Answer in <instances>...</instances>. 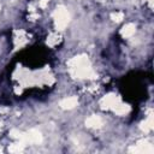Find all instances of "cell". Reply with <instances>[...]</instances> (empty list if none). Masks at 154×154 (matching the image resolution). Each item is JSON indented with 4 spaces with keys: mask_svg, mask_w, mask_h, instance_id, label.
I'll return each mask as SVG.
<instances>
[{
    "mask_svg": "<svg viewBox=\"0 0 154 154\" xmlns=\"http://www.w3.org/2000/svg\"><path fill=\"white\" fill-rule=\"evenodd\" d=\"M111 18L114 22H122L124 19V13L123 12H114V13L111 14Z\"/></svg>",
    "mask_w": 154,
    "mask_h": 154,
    "instance_id": "11",
    "label": "cell"
},
{
    "mask_svg": "<svg viewBox=\"0 0 154 154\" xmlns=\"http://www.w3.org/2000/svg\"><path fill=\"white\" fill-rule=\"evenodd\" d=\"M59 42H60V36L58 34H51L49 37H48V40H47V43L49 46H55Z\"/></svg>",
    "mask_w": 154,
    "mask_h": 154,
    "instance_id": "9",
    "label": "cell"
},
{
    "mask_svg": "<svg viewBox=\"0 0 154 154\" xmlns=\"http://www.w3.org/2000/svg\"><path fill=\"white\" fill-rule=\"evenodd\" d=\"M23 147H24V143L19 141L18 143L12 144V146L8 148V150H10V152H13V153H18V152H22V150H23Z\"/></svg>",
    "mask_w": 154,
    "mask_h": 154,
    "instance_id": "10",
    "label": "cell"
},
{
    "mask_svg": "<svg viewBox=\"0 0 154 154\" xmlns=\"http://www.w3.org/2000/svg\"><path fill=\"white\" fill-rule=\"evenodd\" d=\"M70 73L73 78H94L95 72L93 71L87 55H77L67 61Z\"/></svg>",
    "mask_w": 154,
    "mask_h": 154,
    "instance_id": "1",
    "label": "cell"
},
{
    "mask_svg": "<svg viewBox=\"0 0 154 154\" xmlns=\"http://www.w3.org/2000/svg\"><path fill=\"white\" fill-rule=\"evenodd\" d=\"M131 152H135V153H153V147L148 141L142 140V141L137 142V144L131 149Z\"/></svg>",
    "mask_w": 154,
    "mask_h": 154,
    "instance_id": "4",
    "label": "cell"
},
{
    "mask_svg": "<svg viewBox=\"0 0 154 154\" xmlns=\"http://www.w3.org/2000/svg\"><path fill=\"white\" fill-rule=\"evenodd\" d=\"M135 31H136V25H135L134 23H128V24H125V25L122 28L120 35H122L123 37H131V36L135 34Z\"/></svg>",
    "mask_w": 154,
    "mask_h": 154,
    "instance_id": "6",
    "label": "cell"
},
{
    "mask_svg": "<svg viewBox=\"0 0 154 154\" xmlns=\"http://www.w3.org/2000/svg\"><path fill=\"white\" fill-rule=\"evenodd\" d=\"M78 103V99L76 96H70V97H65L59 102V106L63 109H72L77 106Z\"/></svg>",
    "mask_w": 154,
    "mask_h": 154,
    "instance_id": "5",
    "label": "cell"
},
{
    "mask_svg": "<svg viewBox=\"0 0 154 154\" xmlns=\"http://www.w3.org/2000/svg\"><path fill=\"white\" fill-rule=\"evenodd\" d=\"M146 1L149 4V6H152V5H153V0H146Z\"/></svg>",
    "mask_w": 154,
    "mask_h": 154,
    "instance_id": "13",
    "label": "cell"
},
{
    "mask_svg": "<svg viewBox=\"0 0 154 154\" xmlns=\"http://www.w3.org/2000/svg\"><path fill=\"white\" fill-rule=\"evenodd\" d=\"M85 125L88 128H100L102 125V119L99 117V116H90L87 120H85Z\"/></svg>",
    "mask_w": 154,
    "mask_h": 154,
    "instance_id": "7",
    "label": "cell"
},
{
    "mask_svg": "<svg viewBox=\"0 0 154 154\" xmlns=\"http://www.w3.org/2000/svg\"><path fill=\"white\" fill-rule=\"evenodd\" d=\"M153 125H154V122H153V114L149 113L148 117L144 119V122L141 124V129L144 131V132H149L153 130Z\"/></svg>",
    "mask_w": 154,
    "mask_h": 154,
    "instance_id": "8",
    "label": "cell"
},
{
    "mask_svg": "<svg viewBox=\"0 0 154 154\" xmlns=\"http://www.w3.org/2000/svg\"><path fill=\"white\" fill-rule=\"evenodd\" d=\"M53 18L57 30H64L70 22V13L64 6H58L53 12Z\"/></svg>",
    "mask_w": 154,
    "mask_h": 154,
    "instance_id": "2",
    "label": "cell"
},
{
    "mask_svg": "<svg viewBox=\"0 0 154 154\" xmlns=\"http://www.w3.org/2000/svg\"><path fill=\"white\" fill-rule=\"evenodd\" d=\"M120 99L119 96L114 95V94H108L106 96H103L100 101V106L102 109H112L114 111V108L120 103Z\"/></svg>",
    "mask_w": 154,
    "mask_h": 154,
    "instance_id": "3",
    "label": "cell"
},
{
    "mask_svg": "<svg viewBox=\"0 0 154 154\" xmlns=\"http://www.w3.org/2000/svg\"><path fill=\"white\" fill-rule=\"evenodd\" d=\"M47 4H48V0H41V1H40V7L45 8V7L47 6Z\"/></svg>",
    "mask_w": 154,
    "mask_h": 154,
    "instance_id": "12",
    "label": "cell"
}]
</instances>
